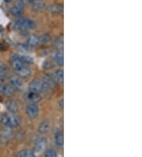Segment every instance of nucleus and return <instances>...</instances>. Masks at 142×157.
Listing matches in <instances>:
<instances>
[{
  "instance_id": "obj_1",
  "label": "nucleus",
  "mask_w": 142,
  "mask_h": 157,
  "mask_svg": "<svg viewBox=\"0 0 142 157\" xmlns=\"http://www.w3.org/2000/svg\"><path fill=\"white\" fill-rule=\"evenodd\" d=\"M36 24L35 21L27 17H18L13 22V28L16 30L21 32H27L28 30L35 29Z\"/></svg>"
},
{
  "instance_id": "obj_2",
  "label": "nucleus",
  "mask_w": 142,
  "mask_h": 157,
  "mask_svg": "<svg viewBox=\"0 0 142 157\" xmlns=\"http://www.w3.org/2000/svg\"><path fill=\"white\" fill-rule=\"evenodd\" d=\"M50 90L46 84L43 82V80L40 79H33L30 82L29 85H28V90L32 92H35V93H38V94H41V93H45V92L48 91Z\"/></svg>"
},
{
  "instance_id": "obj_3",
  "label": "nucleus",
  "mask_w": 142,
  "mask_h": 157,
  "mask_svg": "<svg viewBox=\"0 0 142 157\" xmlns=\"http://www.w3.org/2000/svg\"><path fill=\"white\" fill-rule=\"evenodd\" d=\"M13 136V130L9 127H2L0 131V142L2 144L6 145L10 141Z\"/></svg>"
},
{
  "instance_id": "obj_4",
  "label": "nucleus",
  "mask_w": 142,
  "mask_h": 157,
  "mask_svg": "<svg viewBox=\"0 0 142 157\" xmlns=\"http://www.w3.org/2000/svg\"><path fill=\"white\" fill-rule=\"evenodd\" d=\"M25 112L28 117L31 119H35L38 117L40 109L36 103H29L25 108Z\"/></svg>"
},
{
  "instance_id": "obj_5",
  "label": "nucleus",
  "mask_w": 142,
  "mask_h": 157,
  "mask_svg": "<svg viewBox=\"0 0 142 157\" xmlns=\"http://www.w3.org/2000/svg\"><path fill=\"white\" fill-rule=\"evenodd\" d=\"M9 85L14 89V90H21L24 88V82L20 77L12 75L9 78Z\"/></svg>"
},
{
  "instance_id": "obj_6",
  "label": "nucleus",
  "mask_w": 142,
  "mask_h": 157,
  "mask_svg": "<svg viewBox=\"0 0 142 157\" xmlns=\"http://www.w3.org/2000/svg\"><path fill=\"white\" fill-rule=\"evenodd\" d=\"M21 124V120L15 113H8V127L17 128Z\"/></svg>"
},
{
  "instance_id": "obj_7",
  "label": "nucleus",
  "mask_w": 142,
  "mask_h": 157,
  "mask_svg": "<svg viewBox=\"0 0 142 157\" xmlns=\"http://www.w3.org/2000/svg\"><path fill=\"white\" fill-rule=\"evenodd\" d=\"M25 98L30 103H37L40 100L42 99V97L40 94L38 93H35V92H32L28 90L26 92L25 94Z\"/></svg>"
},
{
  "instance_id": "obj_8",
  "label": "nucleus",
  "mask_w": 142,
  "mask_h": 157,
  "mask_svg": "<svg viewBox=\"0 0 142 157\" xmlns=\"http://www.w3.org/2000/svg\"><path fill=\"white\" fill-rule=\"evenodd\" d=\"M47 144V140L46 138L44 137L40 138V139L36 141V144H35V147H34L35 152H36V153H42V152L46 149Z\"/></svg>"
},
{
  "instance_id": "obj_9",
  "label": "nucleus",
  "mask_w": 142,
  "mask_h": 157,
  "mask_svg": "<svg viewBox=\"0 0 142 157\" xmlns=\"http://www.w3.org/2000/svg\"><path fill=\"white\" fill-rule=\"evenodd\" d=\"M6 108L9 113H16L19 110V105L17 103V101H15V100L9 99L8 101H6Z\"/></svg>"
},
{
  "instance_id": "obj_10",
  "label": "nucleus",
  "mask_w": 142,
  "mask_h": 157,
  "mask_svg": "<svg viewBox=\"0 0 142 157\" xmlns=\"http://www.w3.org/2000/svg\"><path fill=\"white\" fill-rule=\"evenodd\" d=\"M14 91H15L14 89L9 85V83H3L0 86V94L6 96V97L13 95Z\"/></svg>"
},
{
  "instance_id": "obj_11",
  "label": "nucleus",
  "mask_w": 142,
  "mask_h": 157,
  "mask_svg": "<svg viewBox=\"0 0 142 157\" xmlns=\"http://www.w3.org/2000/svg\"><path fill=\"white\" fill-rule=\"evenodd\" d=\"M43 82L46 84V86L49 89H55L57 87V83L56 81L55 80V78L53 76H51L50 75H45L43 78Z\"/></svg>"
},
{
  "instance_id": "obj_12",
  "label": "nucleus",
  "mask_w": 142,
  "mask_h": 157,
  "mask_svg": "<svg viewBox=\"0 0 142 157\" xmlns=\"http://www.w3.org/2000/svg\"><path fill=\"white\" fill-rule=\"evenodd\" d=\"M16 74L18 77H20L21 78H28L32 74V71H31L30 67H28V65H25L24 67H22L21 68H20L18 71H15Z\"/></svg>"
},
{
  "instance_id": "obj_13",
  "label": "nucleus",
  "mask_w": 142,
  "mask_h": 157,
  "mask_svg": "<svg viewBox=\"0 0 142 157\" xmlns=\"http://www.w3.org/2000/svg\"><path fill=\"white\" fill-rule=\"evenodd\" d=\"M55 142L58 147L62 148L64 144V137H63V132L62 130H57L55 134Z\"/></svg>"
},
{
  "instance_id": "obj_14",
  "label": "nucleus",
  "mask_w": 142,
  "mask_h": 157,
  "mask_svg": "<svg viewBox=\"0 0 142 157\" xmlns=\"http://www.w3.org/2000/svg\"><path fill=\"white\" fill-rule=\"evenodd\" d=\"M51 122L48 121H44L40 123L39 127H38V131L41 134H45V133H47V132H48L51 130Z\"/></svg>"
},
{
  "instance_id": "obj_15",
  "label": "nucleus",
  "mask_w": 142,
  "mask_h": 157,
  "mask_svg": "<svg viewBox=\"0 0 142 157\" xmlns=\"http://www.w3.org/2000/svg\"><path fill=\"white\" fill-rule=\"evenodd\" d=\"M55 80L56 81L57 83H60L63 84V81H64V72L62 68H58L54 71V76Z\"/></svg>"
},
{
  "instance_id": "obj_16",
  "label": "nucleus",
  "mask_w": 142,
  "mask_h": 157,
  "mask_svg": "<svg viewBox=\"0 0 142 157\" xmlns=\"http://www.w3.org/2000/svg\"><path fill=\"white\" fill-rule=\"evenodd\" d=\"M24 12H25L24 7H21V6H15L14 5V6L10 8V13L13 16H14V17H21V16L23 15Z\"/></svg>"
},
{
  "instance_id": "obj_17",
  "label": "nucleus",
  "mask_w": 142,
  "mask_h": 157,
  "mask_svg": "<svg viewBox=\"0 0 142 157\" xmlns=\"http://www.w3.org/2000/svg\"><path fill=\"white\" fill-rule=\"evenodd\" d=\"M54 60L59 66H63L64 63V55L63 50H59L54 56Z\"/></svg>"
},
{
  "instance_id": "obj_18",
  "label": "nucleus",
  "mask_w": 142,
  "mask_h": 157,
  "mask_svg": "<svg viewBox=\"0 0 142 157\" xmlns=\"http://www.w3.org/2000/svg\"><path fill=\"white\" fill-rule=\"evenodd\" d=\"M27 44L30 47H36L40 44V40H39V36L36 35H29L27 39Z\"/></svg>"
},
{
  "instance_id": "obj_19",
  "label": "nucleus",
  "mask_w": 142,
  "mask_h": 157,
  "mask_svg": "<svg viewBox=\"0 0 142 157\" xmlns=\"http://www.w3.org/2000/svg\"><path fill=\"white\" fill-rule=\"evenodd\" d=\"M49 10L51 13H54V14H59L61 13L63 10V5L61 4H51V6H49Z\"/></svg>"
},
{
  "instance_id": "obj_20",
  "label": "nucleus",
  "mask_w": 142,
  "mask_h": 157,
  "mask_svg": "<svg viewBox=\"0 0 142 157\" xmlns=\"http://www.w3.org/2000/svg\"><path fill=\"white\" fill-rule=\"evenodd\" d=\"M32 4V10H34V11H36V12L42 11V10H44V8H45V4L42 2V1L33 2V3Z\"/></svg>"
},
{
  "instance_id": "obj_21",
  "label": "nucleus",
  "mask_w": 142,
  "mask_h": 157,
  "mask_svg": "<svg viewBox=\"0 0 142 157\" xmlns=\"http://www.w3.org/2000/svg\"><path fill=\"white\" fill-rule=\"evenodd\" d=\"M51 40V37L49 34L47 33H44V34L40 35L39 36V40H40V44H47L50 42Z\"/></svg>"
},
{
  "instance_id": "obj_22",
  "label": "nucleus",
  "mask_w": 142,
  "mask_h": 157,
  "mask_svg": "<svg viewBox=\"0 0 142 157\" xmlns=\"http://www.w3.org/2000/svg\"><path fill=\"white\" fill-rule=\"evenodd\" d=\"M17 56H18V57L20 58V59H21V61L25 63V64H26V65H28V64H31V63H33V59H32V58L30 57V56H19V55H17Z\"/></svg>"
},
{
  "instance_id": "obj_23",
  "label": "nucleus",
  "mask_w": 142,
  "mask_h": 157,
  "mask_svg": "<svg viewBox=\"0 0 142 157\" xmlns=\"http://www.w3.org/2000/svg\"><path fill=\"white\" fill-rule=\"evenodd\" d=\"M9 69L6 67L5 63L0 61V74H4V75H7Z\"/></svg>"
},
{
  "instance_id": "obj_24",
  "label": "nucleus",
  "mask_w": 142,
  "mask_h": 157,
  "mask_svg": "<svg viewBox=\"0 0 142 157\" xmlns=\"http://www.w3.org/2000/svg\"><path fill=\"white\" fill-rule=\"evenodd\" d=\"M45 157H58L57 156V152L55 151V150L52 149V148H50V149H47L45 151Z\"/></svg>"
},
{
  "instance_id": "obj_25",
  "label": "nucleus",
  "mask_w": 142,
  "mask_h": 157,
  "mask_svg": "<svg viewBox=\"0 0 142 157\" xmlns=\"http://www.w3.org/2000/svg\"><path fill=\"white\" fill-rule=\"evenodd\" d=\"M25 157H36V155L31 150H25Z\"/></svg>"
},
{
  "instance_id": "obj_26",
  "label": "nucleus",
  "mask_w": 142,
  "mask_h": 157,
  "mask_svg": "<svg viewBox=\"0 0 142 157\" xmlns=\"http://www.w3.org/2000/svg\"><path fill=\"white\" fill-rule=\"evenodd\" d=\"M6 78V75H4V74H0V86L3 84V83H5Z\"/></svg>"
},
{
  "instance_id": "obj_27",
  "label": "nucleus",
  "mask_w": 142,
  "mask_h": 157,
  "mask_svg": "<svg viewBox=\"0 0 142 157\" xmlns=\"http://www.w3.org/2000/svg\"><path fill=\"white\" fill-rule=\"evenodd\" d=\"M17 157H25V150H22V151H19L17 155Z\"/></svg>"
},
{
  "instance_id": "obj_28",
  "label": "nucleus",
  "mask_w": 142,
  "mask_h": 157,
  "mask_svg": "<svg viewBox=\"0 0 142 157\" xmlns=\"http://www.w3.org/2000/svg\"><path fill=\"white\" fill-rule=\"evenodd\" d=\"M39 1H42V0H27L28 3H33V2H39Z\"/></svg>"
},
{
  "instance_id": "obj_29",
  "label": "nucleus",
  "mask_w": 142,
  "mask_h": 157,
  "mask_svg": "<svg viewBox=\"0 0 142 157\" xmlns=\"http://www.w3.org/2000/svg\"><path fill=\"white\" fill-rule=\"evenodd\" d=\"M59 105H60V107L62 108V109H63V98L60 100V102H59Z\"/></svg>"
},
{
  "instance_id": "obj_30",
  "label": "nucleus",
  "mask_w": 142,
  "mask_h": 157,
  "mask_svg": "<svg viewBox=\"0 0 142 157\" xmlns=\"http://www.w3.org/2000/svg\"><path fill=\"white\" fill-rule=\"evenodd\" d=\"M3 1L6 2H12L13 0H3Z\"/></svg>"
}]
</instances>
